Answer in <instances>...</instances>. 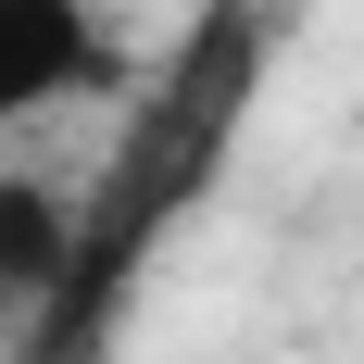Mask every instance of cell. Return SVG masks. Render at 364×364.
<instances>
[{"mask_svg":"<svg viewBox=\"0 0 364 364\" xmlns=\"http://www.w3.org/2000/svg\"><path fill=\"white\" fill-rule=\"evenodd\" d=\"M101 75H113V38L88 0H0V126H26Z\"/></svg>","mask_w":364,"mask_h":364,"instance_id":"obj_1","label":"cell"},{"mask_svg":"<svg viewBox=\"0 0 364 364\" xmlns=\"http://www.w3.org/2000/svg\"><path fill=\"white\" fill-rule=\"evenodd\" d=\"M75 277V201L38 176H0V301H50Z\"/></svg>","mask_w":364,"mask_h":364,"instance_id":"obj_2","label":"cell"}]
</instances>
